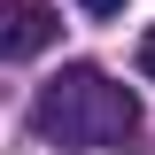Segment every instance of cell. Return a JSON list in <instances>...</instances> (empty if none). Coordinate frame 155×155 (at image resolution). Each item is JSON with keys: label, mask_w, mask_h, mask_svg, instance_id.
Returning <instances> with one entry per match:
<instances>
[{"label": "cell", "mask_w": 155, "mask_h": 155, "mask_svg": "<svg viewBox=\"0 0 155 155\" xmlns=\"http://www.w3.org/2000/svg\"><path fill=\"white\" fill-rule=\"evenodd\" d=\"M31 132L54 140V147H124V140L140 132V101L132 85H116L109 70H93V62H70L62 78H47L31 101Z\"/></svg>", "instance_id": "cell-1"}, {"label": "cell", "mask_w": 155, "mask_h": 155, "mask_svg": "<svg viewBox=\"0 0 155 155\" xmlns=\"http://www.w3.org/2000/svg\"><path fill=\"white\" fill-rule=\"evenodd\" d=\"M47 39H54V0H0V54L8 62H31Z\"/></svg>", "instance_id": "cell-2"}, {"label": "cell", "mask_w": 155, "mask_h": 155, "mask_svg": "<svg viewBox=\"0 0 155 155\" xmlns=\"http://www.w3.org/2000/svg\"><path fill=\"white\" fill-rule=\"evenodd\" d=\"M140 78H147V85H155V31L140 39Z\"/></svg>", "instance_id": "cell-3"}, {"label": "cell", "mask_w": 155, "mask_h": 155, "mask_svg": "<svg viewBox=\"0 0 155 155\" xmlns=\"http://www.w3.org/2000/svg\"><path fill=\"white\" fill-rule=\"evenodd\" d=\"M85 16H124V0H78Z\"/></svg>", "instance_id": "cell-4"}]
</instances>
